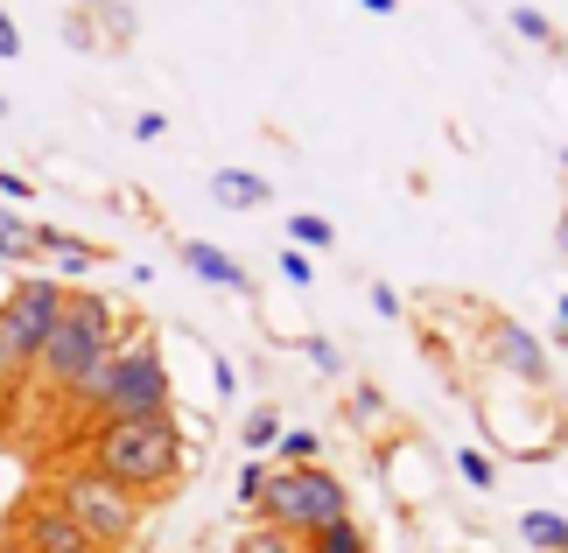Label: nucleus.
Listing matches in <instances>:
<instances>
[{
	"label": "nucleus",
	"mask_w": 568,
	"mask_h": 553,
	"mask_svg": "<svg viewBox=\"0 0 568 553\" xmlns=\"http://www.w3.org/2000/svg\"><path fill=\"white\" fill-rule=\"evenodd\" d=\"M0 57H21V35H14V21L0 14Z\"/></svg>",
	"instance_id": "nucleus-24"
},
{
	"label": "nucleus",
	"mask_w": 568,
	"mask_h": 553,
	"mask_svg": "<svg viewBox=\"0 0 568 553\" xmlns=\"http://www.w3.org/2000/svg\"><path fill=\"white\" fill-rule=\"evenodd\" d=\"M84 462H99L113 483L134 498H162L183 477V428L176 413H141V420H99L84 441Z\"/></svg>",
	"instance_id": "nucleus-1"
},
{
	"label": "nucleus",
	"mask_w": 568,
	"mask_h": 553,
	"mask_svg": "<svg viewBox=\"0 0 568 553\" xmlns=\"http://www.w3.org/2000/svg\"><path fill=\"white\" fill-rule=\"evenodd\" d=\"M92 8H99V14H105V21H113V29L126 35V14H120V0H92Z\"/></svg>",
	"instance_id": "nucleus-25"
},
{
	"label": "nucleus",
	"mask_w": 568,
	"mask_h": 553,
	"mask_svg": "<svg viewBox=\"0 0 568 553\" xmlns=\"http://www.w3.org/2000/svg\"><path fill=\"white\" fill-rule=\"evenodd\" d=\"M169 400H176V392H169V365H162V350L148 344V337L113 344V350H105V358L71 386V407L92 413V428H99V420L169 413Z\"/></svg>",
	"instance_id": "nucleus-2"
},
{
	"label": "nucleus",
	"mask_w": 568,
	"mask_h": 553,
	"mask_svg": "<svg viewBox=\"0 0 568 553\" xmlns=\"http://www.w3.org/2000/svg\"><path fill=\"white\" fill-rule=\"evenodd\" d=\"M0 553H29V546H21V540H14V533H8V540H0Z\"/></svg>",
	"instance_id": "nucleus-27"
},
{
	"label": "nucleus",
	"mask_w": 568,
	"mask_h": 553,
	"mask_svg": "<svg viewBox=\"0 0 568 553\" xmlns=\"http://www.w3.org/2000/svg\"><path fill=\"white\" fill-rule=\"evenodd\" d=\"M561 329H568V295H561Z\"/></svg>",
	"instance_id": "nucleus-29"
},
{
	"label": "nucleus",
	"mask_w": 568,
	"mask_h": 553,
	"mask_svg": "<svg viewBox=\"0 0 568 553\" xmlns=\"http://www.w3.org/2000/svg\"><path fill=\"white\" fill-rule=\"evenodd\" d=\"M0 392H8V386H0Z\"/></svg>",
	"instance_id": "nucleus-31"
},
{
	"label": "nucleus",
	"mask_w": 568,
	"mask_h": 553,
	"mask_svg": "<svg viewBox=\"0 0 568 553\" xmlns=\"http://www.w3.org/2000/svg\"><path fill=\"white\" fill-rule=\"evenodd\" d=\"M513 29H519V35H534V42H555L548 14H534V8H513Z\"/></svg>",
	"instance_id": "nucleus-21"
},
{
	"label": "nucleus",
	"mask_w": 568,
	"mask_h": 553,
	"mask_svg": "<svg viewBox=\"0 0 568 553\" xmlns=\"http://www.w3.org/2000/svg\"><path fill=\"white\" fill-rule=\"evenodd\" d=\"M0 259H36V225H21V217L0 211Z\"/></svg>",
	"instance_id": "nucleus-16"
},
{
	"label": "nucleus",
	"mask_w": 568,
	"mask_h": 553,
	"mask_svg": "<svg viewBox=\"0 0 568 553\" xmlns=\"http://www.w3.org/2000/svg\"><path fill=\"white\" fill-rule=\"evenodd\" d=\"M211 196L225 211H253V204H267V183L260 175H246V168H225V175H211Z\"/></svg>",
	"instance_id": "nucleus-11"
},
{
	"label": "nucleus",
	"mask_w": 568,
	"mask_h": 553,
	"mask_svg": "<svg viewBox=\"0 0 568 553\" xmlns=\"http://www.w3.org/2000/svg\"><path fill=\"white\" fill-rule=\"evenodd\" d=\"M162 126H169L162 113H141V120H134V141H162Z\"/></svg>",
	"instance_id": "nucleus-23"
},
{
	"label": "nucleus",
	"mask_w": 568,
	"mask_h": 553,
	"mask_svg": "<svg viewBox=\"0 0 568 553\" xmlns=\"http://www.w3.org/2000/svg\"><path fill=\"white\" fill-rule=\"evenodd\" d=\"M260 491H267V462H246V470H239V483H232V498H239V504H260Z\"/></svg>",
	"instance_id": "nucleus-20"
},
{
	"label": "nucleus",
	"mask_w": 568,
	"mask_h": 553,
	"mask_svg": "<svg viewBox=\"0 0 568 553\" xmlns=\"http://www.w3.org/2000/svg\"><path fill=\"white\" fill-rule=\"evenodd\" d=\"M288 238H295L302 253H323L337 232H331V217H316V211H295V217H288Z\"/></svg>",
	"instance_id": "nucleus-14"
},
{
	"label": "nucleus",
	"mask_w": 568,
	"mask_h": 553,
	"mask_svg": "<svg viewBox=\"0 0 568 553\" xmlns=\"http://www.w3.org/2000/svg\"><path fill=\"white\" fill-rule=\"evenodd\" d=\"M302 553H373V546H365L358 519L344 512V519H331V525H323V533H310V540H302Z\"/></svg>",
	"instance_id": "nucleus-12"
},
{
	"label": "nucleus",
	"mask_w": 568,
	"mask_h": 553,
	"mask_svg": "<svg viewBox=\"0 0 568 553\" xmlns=\"http://www.w3.org/2000/svg\"><path fill=\"white\" fill-rule=\"evenodd\" d=\"M456 477H464L470 491H491V462L477 455V449H456Z\"/></svg>",
	"instance_id": "nucleus-19"
},
{
	"label": "nucleus",
	"mask_w": 568,
	"mask_h": 553,
	"mask_svg": "<svg viewBox=\"0 0 568 553\" xmlns=\"http://www.w3.org/2000/svg\"><path fill=\"white\" fill-rule=\"evenodd\" d=\"M63 301H71V287L50 280V274H29V280L8 287V301H0V386L29 379V365H36L42 337L57 329Z\"/></svg>",
	"instance_id": "nucleus-6"
},
{
	"label": "nucleus",
	"mask_w": 568,
	"mask_h": 553,
	"mask_svg": "<svg viewBox=\"0 0 568 553\" xmlns=\"http://www.w3.org/2000/svg\"><path fill=\"white\" fill-rule=\"evenodd\" d=\"M232 553H302V540H295V533H281V525H267V519H260V525H253V533L239 540Z\"/></svg>",
	"instance_id": "nucleus-15"
},
{
	"label": "nucleus",
	"mask_w": 568,
	"mask_h": 553,
	"mask_svg": "<svg viewBox=\"0 0 568 553\" xmlns=\"http://www.w3.org/2000/svg\"><path fill=\"white\" fill-rule=\"evenodd\" d=\"M92 553H99V546H92Z\"/></svg>",
	"instance_id": "nucleus-32"
},
{
	"label": "nucleus",
	"mask_w": 568,
	"mask_h": 553,
	"mask_svg": "<svg viewBox=\"0 0 568 553\" xmlns=\"http://www.w3.org/2000/svg\"><path fill=\"white\" fill-rule=\"evenodd\" d=\"M358 8H365V14H393V8H400V0H358Z\"/></svg>",
	"instance_id": "nucleus-26"
},
{
	"label": "nucleus",
	"mask_w": 568,
	"mask_h": 553,
	"mask_svg": "<svg viewBox=\"0 0 568 553\" xmlns=\"http://www.w3.org/2000/svg\"><path fill=\"white\" fill-rule=\"evenodd\" d=\"M14 540L29 546V553H92V533H84V525L63 512L57 498H36L29 512H21V525H14ZM105 553V546H99Z\"/></svg>",
	"instance_id": "nucleus-7"
},
{
	"label": "nucleus",
	"mask_w": 568,
	"mask_h": 553,
	"mask_svg": "<svg viewBox=\"0 0 568 553\" xmlns=\"http://www.w3.org/2000/svg\"><path fill=\"white\" fill-rule=\"evenodd\" d=\"M267 525H281V533H295V540H310L323 533L331 519L352 512V491L323 470V462H281V470H267V491H260L253 504Z\"/></svg>",
	"instance_id": "nucleus-4"
},
{
	"label": "nucleus",
	"mask_w": 568,
	"mask_h": 553,
	"mask_svg": "<svg viewBox=\"0 0 568 553\" xmlns=\"http://www.w3.org/2000/svg\"><path fill=\"white\" fill-rule=\"evenodd\" d=\"M183 267H190L196 280H211V287H246V267H239V259H225L217 246H204V238H190V246H183Z\"/></svg>",
	"instance_id": "nucleus-9"
},
{
	"label": "nucleus",
	"mask_w": 568,
	"mask_h": 553,
	"mask_svg": "<svg viewBox=\"0 0 568 553\" xmlns=\"http://www.w3.org/2000/svg\"><path fill=\"white\" fill-rule=\"evenodd\" d=\"M561 253H568V211H561Z\"/></svg>",
	"instance_id": "nucleus-28"
},
{
	"label": "nucleus",
	"mask_w": 568,
	"mask_h": 553,
	"mask_svg": "<svg viewBox=\"0 0 568 553\" xmlns=\"http://www.w3.org/2000/svg\"><path fill=\"white\" fill-rule=\"evenodd\" d=\"M274 449H281V462H316V434L310 428H281Z\"/></svg>",
	"instance_id": "nucleus-18"
},
{
	"label": "nucleus",
	"mask_w": 568,
	"mask_h": 553,
	"mask_svg": "<svg viewBox=\"0 0 568 553\" xmlns=\"http://www.w3.org/2000/svg\"><path fill=\"white\" fill-rule=\"evenodd\" d=\"M519 540L540 546V553H568V519L561 512H527L519 519Z\"/></svg>",
	"instance_id": "nucleus-13"
},
{
	"label": "nucleus",
	"mask_w": 568,
	"mask_h": 553,
	"mask_svg": "<svg viewBox=\"0 0 568 553\" xmlns=\"http://www.w3.org/2000/svg\"><path fill=\"white\" fill-rule=\"evenodd\" d=\"M50 498H57L63 512H71L84 533H92V546H105V553H120L126 540L141 533V504H148V498L126 491V483L105 477L99 462H78V470H63Z\"/></svg>",
	"instance_id": "nucleus-5"
},
{
	"label": "nucleus",
	"mask_w": 568,
	"mask_h": 553,
	"mask_svg": "<svg viewBox=\"0 0 568 553\" xmlns=\"http://www.w3.org/2000/svg\"><path fill=\"white\" fill-rule=\"evenodd\" d=\"M36 253H50L71 280H84V274L99 267V253H92V246H78V238H63V232H50V225H36Z\"/></svg>",
	"instance_id": "nucleus-10"
},
{
	"label": "nucleus",
	"mask_w": 568,
	"mask_h": 553,
	"mask_svg": "<svg viewBox=\"0 0 568 553\" xmlns=\"http://www.w3.org/2000/svg\"><path fill=\"white\" fill-rule=\"evenodd\" d=\"M120 344V322H113V308H105L99 295H84V287H71V301H63V316H57V329L42 337V350H36V379L50 386V392H63L71 400V386L92 371L105 350Z\"/></svg>",
	"instance_id": "nucleus-3"
},
{
	"label": "nucleus",
	"mask_w": 568,
	"mask_h": 553,
	"mask_svg": "<svg viewBox=\"0 0 568 553\" xmlns=\"http://www.w3.org/2000/svg\"><path fill=\"white\" fill-rule=\"evenodd\" d=\"M281 274H288L295 287H310V274H316V267H310V253H302V246H288V253H281Z\"/></svg>",
	"instance_id": "nucleus-22"
},
{
	"label": "nucleus",
	"mask_w": 568,
	"mask_h": 553,
	"mask_svg": "<svg viewBox=\"0 0 568 553\" xmlns=\"http://www.w3.org/2000/svg\"><path fill=\"white\" fill-rule=\"evenodd\" d=\"M498 358H506V371H519L527 386L548 379V350H540V337L519 329V322H498Z\"/></svg>",
	"instance_id": "nucleus-8"
},
{
	"label": "nucleus",
	"mask_w": 568,
	"mask_h": 553,
	"mask_svg": "<svg viewBox=\"0 0 568 553\" xmlns=\"http://www.w3.org/2000/svg\"><path fill=\"white\" fill-rule=\"evenodd\" d=\"M239 441H246L253 455H260V449H274V441H281V413H274V407H260V413H246V428H239Z\"/></svg>",
	"instance_id": "nucleus-17"
},
{
	"label": "nucleus",
	"mask_w": 568,
	"mask_h": 553,
	"mask_svg": "<svg viewBox=\"0 0 568 553\" xmlns=\"http://www.w3.org/2000/svg\"><path fill=\"white\" fill-rule=\"evenodd\" d=\"M0 113H8V99H0Z\"/></svg>",
	"instance_id": "nucleus-30"
}]
</instances>
